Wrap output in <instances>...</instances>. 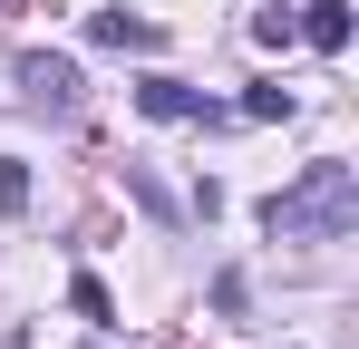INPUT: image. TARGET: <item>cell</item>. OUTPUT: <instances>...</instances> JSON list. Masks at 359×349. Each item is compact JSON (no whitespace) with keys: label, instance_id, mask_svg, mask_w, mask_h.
<instances>
[{"label":"cell","instance_id":"obj_8","mask_svg":"<svg viewBox=\"0 0 359 349\" xmlns=\"http://www.w3.org/2000/svg\"><path fill=\"white\" fill-rule=\"evenodd\" d=\"M252 39H262V49H292L301 20H292V10H252Z\"/></svg>","mask_w":359,"mask_h":349},{"label":"cell","instance_id":"obj_2","mask_svg":"<svg viewBox=\"0 0 359 349\" xmlns=\"http://www.w3.org/2000/svg\"><path fill=\"white\" fill-rule=\"evenodd\" d=\"M20 97H29V107H49V116H78V97H88V78H78L68 58L29 49V58H20Z\"/></svg>","mask_w":359,"mask_h":349},{"label":"cell","instance_id":"obj_4","mask_svg":"<svg viewBox=\"0 0 359 349\" xmlns=\"http://www.w3.org/2000/svg\"><path fill=\"white\" fill-rule=\"evenodd\" d=\"M292 20H301V39H311L320 58H340V49H350V0H301Z\"/></svg>","mask_w":359,"mask_h":349},{"label":"cell","instance_id":"obj_7","mask_svg":"<svg viewBox=\"0 0 359 349\" xmlns=\"http://www.w3.org/2000/svg\"><path fill=\"white\" fill-rule=\"evenodd\" d=\"M68 301H78V320H97V330H107V320H117V301H107V282H88V272H78V282H68Z\"/></svg>","mask_w":359,"mask_h":349},{"label":"cell","instance_id":"obj_6","mask_svg":"<svg viewBox=\"0 0 359 349\" xmlns=\"http://www.w3.org/2000/svg\"><path fill=\"white\" fill-rule=\"evenodd\" d=\"M233 116L272 126V116H292V88H282V78H262V88H243V107H233Z\"/></svg>","mask_w":359,"mask_h":349},{"label":"cell","instance_id":"obj_1","mask_svg":"<svg viewBox=\"0 0 359 349\" xmlns=\"http://www.w3.org/2000/svg\"><path fill=\"white\" fill-rule=\"evenodd\" d=\"M350 224H359V174L340 165V156H320L292 194L262 204V233H272V242H340Z\"/></svg>","mask_w":359,"mask_h":349},{"label":"cell","instance_id":"obj_5","mask_svg":"<svg viewBox=\"0 0 359 349\" xmlns=\"http://www.w3.org/2000/svg\"><path fill=\"white\" fill-rule=\"evenodd\" d=\"M88 39H97V49H156L165 29H156V20H126V10H97V20H88Z\"/></svg>","mask_w":359,"mask_h":349},{"label":"cell","instance_id":"obj_9","mask_svg":"<svg viewBox=\"0 0 359 349\" xmlns=\"http://www.w3.org/2000/svg\"><path fill=\"white\" fill-rule=\"evenodd\" d=\"M0 214H29V165L0 156Z\"/></svg>","mask_w":359,"mask_h":349},{"label":"cell","instance_id":"obj_3","mask_svg":"<svg viewBox=\"0 0 359 349\" xmlns=\"http://www.w3.org/2000/svg\"><path fill=\"white\" fill-rule=\"evenodd\" d=\"M136 107H146V116H194V126H224V116H233V107H214L204 88H184V78H146Z\"/></svg>","mask_w":359,"mask_h":349}]
</instances>
